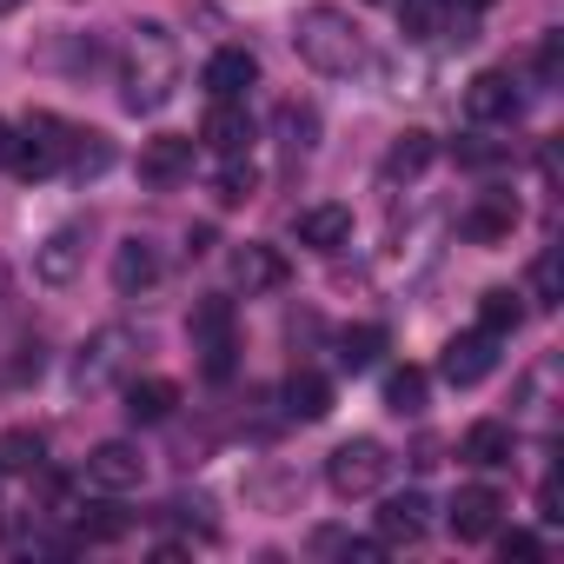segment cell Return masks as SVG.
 Segmentation results:
<instances>
[{"mask_svg": "<svg viewBox=\"0 0 564 564\" xmlns=\"http://www.w3.org/2000/svg\"><path fill=\"white\" fill-rule=\"evenodd\" d=\"M518 107H524V100H518L511 74H498V67H491V74H478V80L465 87V120H471V127H511V120H518Z\"/></svg>", "mask_w": 564, "mask_h": 564, "instance_id": "ba28073f", "label": "cell"}, {"mask_svg": "<svg viewBox=\"0 0 564 564\" xmlns=\"http://www.w3.org/2000/svg\"><path fill=\"white\" fill-rule=\"evenodd\" d=\"M379 352H386V326H352V333H339V366H346V372L379 366Z\"/></svg>", "mask_w": 564, "mask_h": 564, "instance_id": "83f0119b", "label": "cell"}, {"mask_svg": "<svg viewBox=\"0 0 564 564\" xmlns=\"http://www.w3.org/2000/svg\"><path fill=\"white\" fill-rule=\"evenodd\" d=\"M511 160V147H498V140H458V166H471V173H491V166H505Z\"/></svg>", "mask_w": 564, "mask_h": 564, "instance_id": "d6a6232c", "label": "cell"}, {"mask_svg": "<svg viewBox=\"0 0 564 564\" xmlns=\"http://www.w3.org/2000/svg\"><path fill=\"white\" fill-rule=\"evenodd\" d=\"M511 452H518V438H511V425H498V419H478V425L465 432V445H458V458H465V465H478V471L511 465Z\"/></svg>", "mask_w": 564, "mask_h": 564, "instance_id": "d6986e66", "label": "cell"}, {"mask_svg": "<svg viewBox=\"0 0 564 564\" xmlns=\"http://www.w3.org/2000/svg\"><path fill=\"white\" fill-rule=\"evenodd\" d=\"M386 8H392V0H386Z\"/></svg>", "mask_w": 564, "mask_h": 564, "instance_id": "60d3db41", "label": "cell"}, {"mask_svg": "<svg viewBox=\"0 0 564 564\" xmlns=\"http://www.w3.org/2000/svg\"><path fill=\"white\" fill-rule=\"evenodd\" d=\"M140 359V339L127 326H100L80 352H74V392H107L127 379V366Z\"/></svg>", "mask_w": 564, "mask_h": 564, "instance_id": "5b68a950", "label": "cell"}, {"mask_svg": "<svg viewBox=\"0 0 564 564\" xmlns=\"http://www.w3.org/2000/svg\"><path fill=\"white\" fill-rule=\"evenodd\" d=\"M432 160H438V140H432L425 127H412V133L392 140V153H386V180H419Z\"/></svg>", "mask_w": 564, "mask_h": 564, "instance_id": "d4e9b609", "label": "cell"}, {"mask_svg": "<svg viewBox=\"0 0 564 564\" xmlns=\"http://www.w3.org/2000/svg\"><path fill=\"white\" fill-rule=\"evenodd\" d=\"M120 100H127V113H160L166 100H173V87H180V47H173V34L160 28V21H147V28H133V41H127V67H120Z\"/></svg>", "mask_w": 564, "mask_h": 564, "instance_id": "7a4b0ae2", "label": "cell"}, {"mask_svg": "<svg viewBox=\"0 0 564 564\" xmlns=\"http://www.w3.org/2000/svg\"><path fill=\"white\" fill-rule=\"evenodd\" d=\"M293 239L300 246H313V252H339V246H352V206H306L300 219H293Z\"/></svg>", "mask_w": 564, "mask_h": 564, "instance_id": "9a60e30c", "label": "cell"}, {"mask_svg": "<svg viewBox=\"0 0 564 564\" xmlns=\"http://www.w3.org/2000/svg\"><path fill=\"white\" fill-rule=\"evenodd\" d=\"M173 405H180V386L173 379H133L127 386V419L133 425H166Z\"/></svg>", "mask_w": 564, "mask_h": 564, "instance_id": "7402d4cb", "label": "cell"}, {"mask_svg": "<svg viewBox=\"0 0 564 564\" xmlns=\"http://www.w3.org/2000/svg\"><path fill=\"white\" fill-rule=\"evenodd\" d=\"M87 485H100V491H140V485H147L140 445H127V438L94 445V452H87Z\"/></svg>", "mask_w": 564, "mask_h": 564, "instance_id": "52a82bcc", "label": "cell"}, {"mask_svg": "<svg viewBox=\"0 0 564 564\" xmlns=\"http://www.w3.org/2000/svg\"><path fill=\"white\" fill-rule=\"evenodd\" d=\"M153 286H160V246H153V239H120V246H113V293L140 300V293H153Z\"/></svg>", "mask_w": 564, "mask_h": 564, "instance_id": "4fadbf2b", "label": "cell"}, {"mask_svg": "<svg viewBox=\"0 0 564 564\" xmlns=\"http://www.w3.org/2000/svg\"><path fill=\"white\" fill-rule=\"evenodd\" d=\"M458 232H465L471 246H505V239L518 232V199H511V193H485L478 206H465Z\"/></svg>", "mask_w": 564, "mask_h": 564, "instance_id": "5bb4252c", "label": "cell"}, {"mask_svg": "<svg viewBox=\"0 0 564 564\" xmlns=\"http://www.w3.org/2000/svg\"><path fill=\"white\" fill-rule=\"evenodd\" d=\"M386 471H392V458H386L379 438H346V445L326 458V485H333L339 498H366V491H379Z\"/></svg>", "mask_w": 564, "mask_h": 564, "instance_id": "8992f818", "label": "cell"}, {"mask_svg": "<svg viewBox=\"0 0 564 564\" xmlns=\"http://www.w3.org/2000/svg\"><path fill=\"white\" fill-rule=\"evenodd\" d=\"M491 366H498V339H491V333H458V339L445 346V359H438L445 386H485Z\"/></svg>", "mask_w": 564, "mask_h": 564, "instance_id": "30bf717a", "label": "cell"}, {"mask_svg": "<svg viewBox=\"0 0 564 564\" xmlns=\"http://www.w3.org/2000/svg\"><path fill=\"white\" fill-rule=\"evenodd\" d=\"M186 333H193V352H199V372L219 386V379H232V352H239V333H232V300H219V293H206L199 306H193V319H186Z\"/></svg>", "mask_w": 564, "mask_h": 564, "instance_id": "277c9868", "label": "cell"}, {"mask_svg": "<svg viewBox=\"0 0 564 564\" xmlns=\"http://www.w3.org/2000/svg\"><path fill=\"white\" fill-rule=\"evenodd\" d=\"M8 140H14V127H8V120H0V160H8Z\"/></svg>", "mask_w": 564, "mask_h": 564, "instance_id": "f35d334b", "label": "cell"}, {"mask_svg": "<svg viewBox=\"0 0 564 564\" xmlns=\"http://www.w3.org/2000/svg\"><path fill=\"white\" fill-rule=\"evenodd\" d=\"M293 47H300V61L313 67V74H326V80H352L359 67H366V34H359V21L346 14V8H300V21H293Z\"/></svg>", "mask_w": 564, "mask_h": 564, "instance_id": "6da1fadb", "label": "cell"}, {"mask_svg": "<svg viewBox=\"0 0 564 564\" xmlns=\"http://www.w3.org/2000/svg\"><path fill=\"white\" fill-rule=\"evenodd\" d=\"M80 259H87V232H80V226H61V232H47V246L34 252V279H41V286H74V279H80Z\"/></svg>", "mask_w": 564, "mask_h": 564, "instance_id": "7c38bea8", "label": "cell"}, {"mask_svg": "<svg viewBox=\"0 0 564 564\" xmlns=\"http://www.w3.org/2000/svg\"><path fill=\"white\" fill-rule=\"evenodd\" d=\"M445 8H458V14H485L491 0H445Z\"/></svg>", "mask_w": 564, "mask_h": 564, "instance_id": "74e56055", "label": "cell"}, {"mask_svg": "<svg viewBox=\"0 0 564 564\" xmlns=\"http://www.w3.org/2000/svg\"><path fill=\"white\" fill-rule=\"evenodd\" d=\"M491 538H498V551H505V557H538V551H544V538H538V531H491Z\"/></svg>", "mask_w": 564, "mask_h": 564, "instance_id": "e575fe53", "label": "cell"}, {"mask_svg": "<svg viewBox=\"0 0 564 564\" xmlns=\"http://www.w3.org/2000/svg\"><path fill=\"white\" fill-rule=\"evenodd\" d=\"M386 405H392L399 419H419V412H425V372H419V366L392 372V379H386Z\"/></svg>", "mask_w": 564, "mask_h": 564, "instance_id": "f546056e", "label": "cell"}, {"mask_svg": "<svg viewBox=\"0 0 564 564\" xmlns=\"http://www.w3.org/2000/svg\"><path fill=\"white\" fill-rule=\"evenodd\" d=\"M67 153H74V127H67L61 113H28V120L14 127V140H8V166H14L21 180H54V173H67Z\"/></svg>", "mask_w": 564, "mask_h": 564, "instance_id": "3957f363", "label": "cell"}, {"mask_svg": "<svg viewBox=\"0 0 564 564\" xmlns=\"http://www.w3.org/2000/svg\"><path fill=\"white\" fill-rule=\"evenodd\" d=\"M47 465V438L14 425V432H0V478H34Z\"/></svg>", "mask_w": 564, "mask_h": 564, "instance_id": "603a6c76", "label": "cell"}, {"mask_svg": "<svg viewBox=\"0 0 564 564\" xmlns=\"http://www.w3.org/2000/svg\"><path fill=\"white\" fill-rule=\"evenodd\" d=\"M193 153H199V140H186V133H160V140L140 147V180H147V186H180V180L193 173Z\"/></svg>", "mask_w": 564, "mask_h": 564, "instance_id": "8fae6325", "label": "cell"}, {"mask_svg": "<svg viewBox=\"0 0 564 564\" xmlns=\"http://www.w3.org/2000/svg\"><path fill=\"white\" fill-rule=\"evenodd\" d=\"M41 366H47V352H41V346H34V339H28V346H21V359H14V372H8V379H14V386H28V379H41Z\"/></svg>", "mask_w": 564, "mask_h": 564, "instance_id": "d590c367", "label": "cell"}, {"mask_svg": "<svg viewBox=\"0 0 564 564\" xmlns=\"http://www.w3.org/2000/svg\"><path fill=\"white\" fill-rule=\"evenodd\" d=\"M272 133H279V147H286L293 160H306L313 147H319V113L313 107H300V100H286L272 113Z\"/></svg>", "mask_w": 564, "mask_h": 564, "instance_id": "cb8c5ba5", "label": "cell"}, {"mask_svg": "<svg viewBox=\"0 0 564 564\" xmlns=\"http://www.w3.org/2000/svg\"><path fill=\"white\" fill-rule=\"evenodd\" d=\"M531 300H538V306H557V300H564V259H557V252H538V259H531Z\"/></svg>", "mask_w": 564, "mask_h": 564, "instance_id": "1f68e13d", "label": "cell"}, {"mask_svg": "<svg viewBox=\"0 0 564 564\" xmlns=\"http://www.w3.org/2000/svg\"><path fill=\"white\" fill-rule=\"evenodd\" d=\"M28 8V0H0V14H21Z\"/></svg>", "mask_w": 564, "mask_h": 564, "instance_id": "ab89813d", "label": "cell"}, {"mask_svg": "<svg viewBox=\"0 0 564 564\" xmlns=\"http://www.w3.org/2000/svg\"><path fill=\"white\" fill-rule=\"evenodd\" d=\"M498 524H505V498H498L491 485H465V491L452 498V538H458V544H485Z\"/></svg>", "mask_w": 564, "mask_h": 564, "instance_id": "9c48e42d", "label": "cell"}, {"mask_svg": "<svg viewBox=\"0 0 564 564\" xmlns=\"http://www.w3.org/2000/svg\"><path fill=\"white\" fill-rule=\"evenodd\" d=\"M232 279H239L246 293H279V286H286V259H279L272 246H252V239H246V246L232 252Z\"/></svg>", "mask_w": 564, "mask_h": 564, "instance_id": "ffe728a7", "label": "cell"}, {"mask_svg": "<svg viewBox=\"0 0 564 564\" xmlns=\"http://www.w3.org/2000/svg\"><path fill=\"white\" fill-rule=\"evenodd\" d=\"M557 74H564V34H544L538 41V87H557Z\"/></svg>", "mask_w": 564, "mask_h": 564, "instance_id": "836d02e7", "label": "cell"}, {"mask_svg": "<svg viewBox=\"0 0 564 564\" xmlns=\"http://www.w3.org/2000/svg\"><path fill=\"white\" fill-rule=\"evenodd\" d=\"M0 524H8V518H0Z\"/></svg>", "mask_w": 564, "mask_h": 564, "instance_id": "b9f144b4", "label": "cell"}, {"mask_svg": "<svg viewBox=\"0 0 564 564\" xmlns=\"http://www.w3.org/2000/svg\"><path fill=\"white\" fill-rule=\"evenodd\" d=\"M279 399H286V419H306V425H319V419L333 412V379L300 366V372L286 379V392H279Z\"/></svg>", "mask_w": 564, "mask_h": 564, "instance_id": "44dd1931", "label": "cell"}, {"mask_svg": "<svg viewBox=\"0 0 564 564\" xmlns=\"http://www.w3.org/2000/svg\"><path fill=\"white\" fill-rule=\"evenodd\" d=\"M8 300H14V272L0 265V319H8Z\"/></svg>", "mask_w": 564, "mask_h": 564, "instance_id": "8d00e7d4", "label": "cell"}, {"mask_svg": "<svg viewBox=\"0 0 564 564\" xmlns=\"http://www.w3.org/2000/svg\"><path fill=\"white\" fill-rule=\"evenodd\" d=\"M107 166H113V147H107L100 133H80V127H74V153H67V173H80V180H87V173H107Z\"/></svg>", "mask_w": 564, "mask_h": 564, "instance_id": "4dcf8cb0", "label": "cell"}, {"mask_svg": "<svg viewBox=\"0 0 564 564\" xmlns=\"http://www.w3.org/2000/svg\"><path fill=\"white\" fill-rule=\"evenodd\" d=\"M199 147H213V153H246V147H252L246 100H213L206 120H199Z\"/></svg>", "mask_w": 564, "mask_h": 564, "instance_id": "2e32d148", "label": "cell"}, {"mask_svg": "<svg viewBox=\"0 0 564 564\" xmlns=\"http://www.w3.org/2000/svg\"><path fill=\"white\" fill-rule=\"evenodd\" d=\"M252 186H259L252 160L226 153V166H219V180H213V199H219V206H246V199H252Z\"/></svg>", "mask_w": 564, "mask_h": 564, "instance_id": "f1b7e54d", "label": "cell"}, {"mask_svg": "<svg viewBox=\"0 0 564 564\" xmlns=\"http://www.w3.org/2000/svg\"><path fill=\"white\" fill-rule=\"evenodd\" d=\"M518 326H524V306H518V293H505V286H498V293H485V300H478V333H491V339H511Z\"/></svg>", "mask_w": 564, "mask_h": 564, "instance_id": "4316f807", "label": "cell"}, {"mask_svg": "<svg viewBox=\"0 0 564 564\" xmlns=\"http://www.w3.org/2000/svg\"><path fill=\"white\" fill-rule=\"evenodd\" d=\"M405 41H438L445 34V0H392Z\"/></svg>", "mask_w": 564, "mask_h": 564, "instance_id": "484cf974", "label": "cell"}, {"mask_svg": "<svg viewBox=\"0 0 564 564\" xmlns=\"http://www.w3.org/2000/svg\"><path fill=\"white\" fill-rule=\"evenodd\" d=\"M199 80H206V94H213V100H246V87L259 80V61H252L246 47H219V54L206 61V74H199Z\"/></svg>", "mask_w": 564, "mask_h": 564, "instance_id": "e0dca14e", "label": "cell"}, {"mask_svg": "<svg viewBox=\"0 0 564 564\" xmlns=\"http://www.w3.org/2000/svg\"><path fill=\"white\" fill-rule=\"evenodd\" d=\"M425 491H399L379 505V544H419L425 538Z\"/></svg>", "mask_w": 564, "mask_h": 564, "instance_id": "ac0fdd59", "label": "cell"}]
</instances>
